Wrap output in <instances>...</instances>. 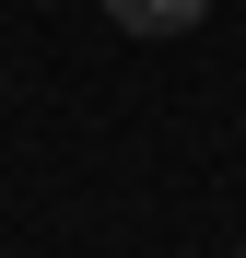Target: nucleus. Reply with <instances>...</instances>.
<instances>
[{"label": "nucleus", "mask_w": 246, "mask_h": 258, "mask_svg": "<svg viewBox=\"0 0 246 258\" xmlns=\"http://www.w3.org/2000/svg\"><path fill=\"white\" fill-rule=\"evenodd\" d=\"M199 12H211V0H106V24H117V35H188Z\"/></svg>", "instance_id": "obj_1"}]
</instances>
